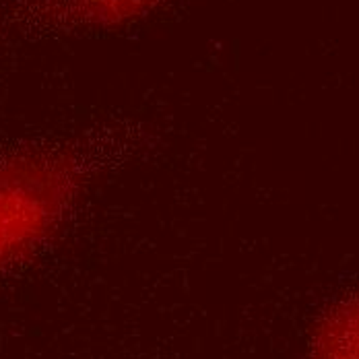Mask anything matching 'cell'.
<instances>
[{
	"mask_svg": "<svg viewBox=\"0 0 359 359\" xmlns=\"http://www.w3.org/2000/svg\"><path fill=\"white\" fill-rule=\"evenodd\" d=\"M312 359H359V295L326 314L314 337Z\"/></svg>",
	"mask_w": 359,
	"mask_h": 359,
	"instance_id": "1",
	"label": "cell"
}]
</instances>
